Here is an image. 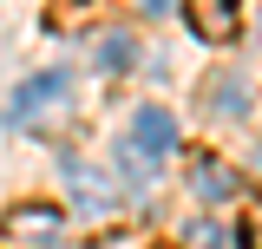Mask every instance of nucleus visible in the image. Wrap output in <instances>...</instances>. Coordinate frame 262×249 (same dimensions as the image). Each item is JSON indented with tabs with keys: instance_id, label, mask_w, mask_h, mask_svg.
<instances>
[{
	"instance_id": "1",
	"label": "nucleus",
	"mask_w": 262,
	"mask_h": 249,
	"mask_svg": "<svg viewBox=\"0 0 262 249\" xmlns=\"http://www.w3.org/2000/svg\"><path fill=\"white\" fill-rule=\"evenodd\" d=\"M66 98H72V72H66V66H46V72H33V79L13 86V112H7V118L13 125H46Z\"/></svg>"
},
{
	"instance_id": "7",
	"label": "nucleus",
	"mask_w": 262,
	"mask_h": 249,
	"mask_svg": "<svg viewBox=\"0 0 262 249\" xmlns=\"http://www.w3.org/2000/svg\"><path fill=\"white\" fill-rule=\"evenodd\" d=\"M98 66H105V72H131V66H138V39H131V33H105V39H98Z\"/></svg>"
},
{
	"instance_id": "6",
	"label": "nucleus",
	"mask_w": 262,
	"mask_h": 249,
	"mask_svg": "<svg viewBox=\"0 0 262 249\" xmlns=\"http://www.w3.org/2000/svg\"><path fill=\"white\" fill-rule=\"evenodd\" d=\"M66 190H72L79 210H92V217H105V210L118 203L112 177H98V164H79V157H66Z\"/></svg>"
},
{
	"instance_id": "5",
	"label": "nucleus",
	"mask_w": 262,
	"mask_h": 249,
	"mask_svg": "<svg viewBox=\"0 0 262 249\" xmlns=\"http://www.w3.org/2000/svg\"><path fill=\"white\" fill-rule=\"evenodd\" d=\"M7 236H13V243H59L66 217L53 203H13V210H7Z\"/></svg>"
},
{
	"instance_id": "4",
	"label": "nucleus",
	"mask_w": 262,
	"mask_h": 249,
	"mask_svg": "<svg viewBox=\"0 0 262 249\" xmlns=\"http://www.w3.org/2000/svg\"><path fill=\"white\" fill-rule=\"evenodd\" d=\"M184 177H190V190L203 203H229V197H236V171H229L216 151H190L184 157Z\"/></svg>"
},
{
	"instance_id": "8",
	"label": "nucleus",
	"mask_w": 262,
	"mask_h": 249,
	"mask_svg": "<svg viewBox=\"0 0 262 249\" xmlns=\"http://www.w3.org/2000/svg\"><path fill=\"white\" fill-rule=\"evenodd\" d=\"M203 105H210V118H243V86L236 79H210V92H203Z\"/></svg>"
},
{
	"instance_id": "9",
	"label": "nucleus",
	"mask_w": 262,
	"mask_h": 249,
	"mask_svg": "<svg viewBox=\"0 0 262 249\" xmlns=\"http://www.w3.org/2000/svg\"><path fill=\"white\" fill-rule=\"evenodd\" d=\"M216 243H223V230H216L210 217H196L190 230H184V249H216Z\"/></svg>"
},
{
	"instance_id": "3",
	"label": "nucleus",
	"mask_w": 262,
	"mask_h": 249,
	"mask_svg": "<svg viewBox=\"0 0 262 249\" xmlns=\"http://www.w3.org/2000/svg\"><path fill=\"white\" fill-rule=\"evenodd\" d=\"M184 20L203 46H229L236 27H243V13H236V0H184Z\"/></svg>"
},
{
	"instance_id": "10",
	"label": "nucleus",
	"mask_w": 262,
	"mask_h": 249,
	"mask_svg": "<svg viewBox=\"0 0 262 249\" xmlns=\"http://www.w3.org/2000/svg\"><path fill=\"white\" fill-rule=\"evenodd\" d=\"M243 249H262V210H256V217H243Z\"/></svg>"
},
{
	"instance_id": "12",
	"label": "nucleus",
	"mask_w": 262,
	"mask_h": 249,
	"mask_svg": "<svg viewBox=\"0 0 262 249\" xmlns=\"http://www.w3.org/2000/svg\"><path fill=\"white\" fill-rule=\"evenodd\" d=\"M59 7H92V0H59Z\"/></svg>"
},
{
	"instance_id": "11",
	"label": "nucleus",
	"mask_w": 262,
	"mask_h": 249,
	"mask_svg": "<svg viewBox=\"0 0 262 249\" xmlns=\"http://www.w3.org/2000/svg\"><path fill=\"white\" fill-rule=\"evenodd\" d=\"M144 13H170V0H144Z\"/></svg>"
},
{
	"instance_id": "2",
	"label": "nucleus",
	"mask_w": 262,
	"mask_h": 249,
	"mask_svg": "<svg viewBox=\"0 0 262 249\" xmlns=\"http://www.w3.org/2000/svg\"><path fill=\"white\" fill-rule=\"evenodd\" d=\"M125 151H131V157H144V164H164V157L177 151V118H170L164 105H144V112L131 118Z\"/></svg>"
}]
</instances>
